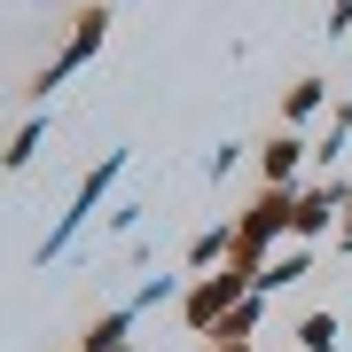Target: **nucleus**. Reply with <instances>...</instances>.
I'll return each instance as SVG.
<instances>
[{
  "mask_svg": "<svg viewBox=\"0 0 352 352\" xmlns=\"http://www.w3.org/2000/svg\"><path fill=\"white\" fill-rule=\"evenodd\" d=\"M298 344H305V352H344V344H337V314H305V321H298Z\"/></svg>",
  "mask_w": 352,
  "mask_h": 352,
  "instance_id": "nucleus-11",
  "label": "nucleus"
},
{
  "mask_svg": "<svg viewBox=\"0 0 352 352\" xmlns=\"http://www.w3.org/2000/svg\"><path fill=\"white\" fill-rule=\"evenodd\" d=\"M141 212H149V204H133V196H126V204H110V235H133Z\"/></svg>",
  "mask_w": 352,
  "mask_h": 352,
  "instance_id": "nucleus-13",
  "label": "nucleus"
},
{
  "mask_svg": "<svg viewBox=\"0 0 352 352\" xmlns=\"http://www.w3.org/2000/svg\"><path fill=\"white\" fill-rule=\"evenodd\" d=\"M227 258H235V219H227V227H204V235L188 243V266H196V274H204V266H227Z\"/></svg>",
  "mask_w": 352,
  "mask_h": 352,
  "instance_id": "nucleus-10",
  "label": "nucleus"
},
{
  "mask_svg": "<svg viewBox=\"0 0 352 352\" xmlns=\"http://www.w3.org/2000/svg\"><path fill=\"white\" fill-rule=\"evenodd\" d=\"M305 266H314V243H289V251H274V258L258 266V289H266V298H274V289H282V282H298Z\"/></svg>",
  "mask_w": 352,
  "mask_h": 352,
  "instance_id": "nucleus-7",
  "label": "nucleus"
},
{
  "mask_svg": "<svg viewBox=\"0 0 352 352\" xmlns=\"http://www.w3.org/2000/svg\"><path fill=\"white\" fill-rule=\"evenodd\" d=\"M164 298H173V274H149V282H141L126 305H141V314H149V305H164Z\"/></svg>",
  "mask_w": 352,
  "mask_h": 352,
  "instance_id": "nucleus-12",
  "label": "nucleus"
},
{
  "mask_svg": "<svg viewBox=\"0 0 352 352\" xmlns=\"http://www.w3.org/2000/svg\"><path fill=\"white\" fill-rule=\"evenodd\" d=\"M289 212H298V188H258L251 204H243V219H235V266H258L274 258V243L289 235Z\"/></svg>",
  "mask_w": 352,
  "mask_h": 352,
  "instance_id": "nucleus-2",
  "label": "nucleus"
},
{
  "mask_svg": "<svg viewBox=\"0 0 352 352\" xmlns=\"http://www.w3.org/2000/svg\"><path fill=\"white\" fill-rule=\"evenodd\" d=\"M133 321H141V305H110L102 321H87L78 352H133Z\"/></svg>",
  "mask_w": 352,
  "mask_h": 352,
  "instance_id": "nucleus-6",
  "label": "nucleus"
},
{
  "mask_svg": "<svg viewBox=\"0 0 352 352\" xmlns=\"http://www.w3.org/2000/svg\"><path fill=\"white\" fill-rule=\"evenodd\" d=\"M321 32H329V39H344V32H352V0H329V24H321Z\"/></svg>",
  "mask_w": 352,
  "mask_h": 352,
  "instance_id": "nucleus-14",
  "label": "nucleus"
},
{
  "mask_svg": "<svg viewBox=\"0 0 352 352\" xmlns=\"http://www.w3.org/2000/svg\"><path fill=\"white\" fill-rule=\"evenodd\" d=\"M344 180H298V212H289V243H321L344 212Z\"/></svg>",
  "mask_w": 352,
  "mask_h": 352,
  "instance_id": "nucleus-4",
  "label": "nucleus"
},
{
  "mask_svg": "<svg viewBox=\"0 0 352 352\" xmlns=\"http://www.w3.org/2000/svg\"><path fill=\"white\" fill-rule=\"evenodd\" d=\"M39 141H47V118H39V110H32V118H24V126H16V133H8V149H0V173H24V164H32V149H39Z\"/></svg>",
  "mask_w": 352,
  "mask_h": 352,
  "instance_id": "nucleus-9",
  "label": "nucleus"
},
{
  "mask_svg": "<svg viewBox=\"0 0 352 352\" xmlns=\"http://www.w3.org/2000/svg\"><path fill=\"white\" fill-rule=\"evenodd\" d=\"M344 243H352V196H344Z\"/></svg>",
  "mask_w": 352,
  "mask_h": 352,
  "instance_id": "nucleus-15",
  "label": "nucleus"
},
{
  "mask_svg": "<svg viewBox=\"0 0 352 352\" xmlns=\"http://www.w3.org/2000/svg\"><path fill=\"white\" fill-rule=\"evenodd\" d=\"M305 157H314V149H305V141H298V133L282 126L274 141H258V180H266V188H298Z\"/></svg>",
  "mask_w": 352,
  "mask_h": 352,
  "instance_id": "nucleus-5",
  "label": "nucleus"
},
{
  "mask_svg": "<svg viewBox=\"0 0 352 352\" xmlns=\"http://www.w3.org/2000/svg\"><path fill=\"white\" fill-rule=\"evenodd\" d=\"M314 110H329V78H298V87L282 94V126H305Z\"/></svg>",
  "mask_w": 352,
  "mask_h": 352,
  "instance_id": "nucleus-8",
  "label": "nucleus"
},
{
  "mask_svg": "<svg viewBox=\"0 0 352 352\" xmlns=\"http://www.w3.org/2000/svg\"><path fill=\"white\" fill-rule=\"evenodd\" d=\"M251 289H258V274H251V266H235V258H227L219 274H196L188 289H180V321H188V337H219V321L235 314Z\"/></svg>",
  "mask_w": 352,
  "mask_h": 352,
  "instance_id": "nucleus-1",
  "label": "nucleus"
},
{
  "mask_svg": "<svg viewBox=\"0 0 352 352\" xmlns=\"http://www.w3.org/2000/svg\"><path fill=\"white\" fill-rule=\"evenodd\" d=\"M102 39H110V8H78V16H71V39L47 55V71L32 78V102H47V94L78 71V63H94V55H102Z\"/></svg>",
  "mask_w": 352,
  "mask_h": 352,
  "instance_id": "nucleus-3",
  "label": "nucleus"
}]
</instances>
